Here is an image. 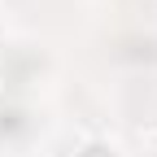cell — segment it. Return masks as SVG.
<instances>
[{"label": "cell", "mask_w": 157, "mask_h": 157, "mask_svg": "<svg viewBox=\"0 0 157 157\" xmlns=\"http://www.w3.org/2000/svg\"><path fill=\"white\" fill-rule=\"evenodd\" d=\"M83 157H113V148H105V144H92V148H83Z\"/></svg>", "instance_id": "obj_1"}]
</instances>
